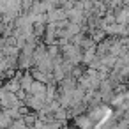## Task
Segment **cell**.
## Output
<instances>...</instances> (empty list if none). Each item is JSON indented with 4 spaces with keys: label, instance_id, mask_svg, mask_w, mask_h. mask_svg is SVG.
I'll return each mask as SVG.
<instances>
[{
    "label": "cell",
    "instance_id": "cell-1",
    "mask_svg": "<svg viewBox=\"0 0 129 129\" xmlns=\"http://www.w3.org/2000/svg\"><path fill=\"white\" fill-rule=\"evenodd\" d=\"M127 30H129V23H127Z\"/></svg>",
    "mask_w": 129,
    "mask_h": 129
}]
</instances>
